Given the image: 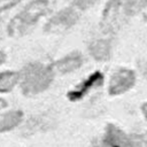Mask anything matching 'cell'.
Returning a JSON list of instances; mask_svg holds the SVG:
<instances>
[{"instance_id": "obj_1", "label": "cell", "mask_w": 147, "mask_h": 147, "mask_svg": "<svg viewBox=\"0 0 147 147\" xmlns=\"http://www.w3.org/2000/svg\"><path fill=\"white\" fill-rule=\"evenodd\" d=\"M145 7L147 0H109L102 11L100 26L103 32H115Z\"/></svg>"}, {"instance_id": "obj_2", "label": "cell", "mask_w": 147, "mask_h": 147, "mask_svg": "<svg viewBox=\"0 0 147 147\" xmlns=\"http://www.w3.org/2000/svg\"><path fill=\"white\" fill-rule=\"evenodd\" d=\"M51 11L48 0H32L18 11L8 23L7 32L10 37L24 36L34 28L37 22Z\"/></svg>"}, {"instance_id": "obj_3", "label": "cell", "mask_w": 147, "mask_h": 147, "mask_svg": "<svg viewBox=\"0 0 147 147\" xmlns=\"http://www.w3.org/2000/svg\"><path fill=\"white\" fill-rule=\"evenodd\" d=\"M53 77L54 72L51 65L39 62L26 64L20 74L22 93L32 96L44 92L51 85Z\"/></svg>"}, {"instance_id": "obj_4", "label": "cell", "mask_w": 147, "mask_h": 147, "mask_svg": "<svg viewBox=\"0 0 147 147\" xmlns=\"http://www.w3.org/2000/svg\"><path fill=\"white\" fill-rule=\"evenodd\" d=\"M100 147H147V138L129 134L118 126L108 124L99 144Z\"/></svg>"}, {"instance_id": "obj_5", "label": "cell", "mask_w": 147, "mask_h": 147, "mask_svg": "<svg viewBox=\"0 0 147 147\" xmlns=\"http://www.w3.org/2000/svg\"><path fill=\"white\" fill-rule=\"evenodd\" d=\"M79 20V13L74 7H65L55 13L45 24L48 33H60L72 28Z\"/></svg>"}, {"instance_id": "obj_6", "label": "cell", "mask_w": 147, "mask_h": 147, "mask_svg": "<svg viewBox=\"0 0 147 147\" xmlns=\"http://www.w3.org/2000/svg\"><path fill=\"white\" fill-rule=\"evenodd\" d=\"M136 83V74L134 71L126 69V68H119L111 75V78L109 80L108 91L110 95H119L129 90H131L134 86Z\"/></svg>"}, {"instance_id": "obj_7", "label": "cell", "mask_w": 147, "mask_h": 147, "mask_svg": "<svg viewBox=\"0 0 147 147\" xmlns=\"http://www.w3.org/2000/svg\"><path fill=\"white\" fill-rule=\"evenodd\" d=\"M102 82H103V75L100 71H94L86 79H84L80 84H78L74 90H71L67 94V96L71 101H78L83 99L92 88L100 86Z\"/></svg>"}, {"instance_id": "obj_8", "label": "cell", "mask_w": 147, "mask_h": 147, "mask_svg": "<svg viewBox=\"0 0 147 147\" xmlns=\"http://www.w3.org/2000/svg\"><path fill=\"white\" fill-rule=\"evenodd\" d=\"M83 64V56L79 52H72L55 62V68L61 74H70Z\"/></svg>"}, {"instance_id": "obj_9", "label": "cell", "mask_w": 147, "mask_h": 147, "mask_svg": "<svg viewBox=\"0 0 147 147\" xmlns=\"http://www.w3.org/2000/svg\"><path fill=\"white\" fill-rule=\"evenodd\" d=\"M91 56L96 61H106L109 59L111 53V45L108 39L93 40L88 46Z\"/></svg>"}, {"instance_id": "obj_10", "label": "cell", "mask_w": 147, "mask_h": 147, "mask_svg": "<svg viewBox=\"0 0 147 147\" xmlns=\"http://www.w3.org/2000/svg\"><path fill=\"white\" fill-rule=\"evenodd\" d=\"M23 121V111L10 110L0 116V132L10 131L11 129L18 126Z\"/></svg>"}, {"instance_id": "obj_11", "label": "cell", "mask_w": 147, "mask_h": 147, "mask_svg": "<svg viewBox=\"0 0 147 147\" xmlns=\"http://www.w3.org/2000/svg\"><path fill=\"white\" fill-rule=\"evenodd\" d=\"M20 80V74L16 71H1L0 72V93L10 92Z\"/></svg>"}, {"instance_id": "obj_12", "label": "cell", "mask_w": 147, "mask_h": 147, "mask_svg": "<svg viewBox=\"0 0 147 147\" xmlns=\"http://www.w3.org/2000/svg\"><path fill=\"white\" fill-rule=\"evenodd\" d=\"M99 0H70L72 7L76 9H80V10H85V9L91 8Z\"/></svg>"}, {"instance_id": "obj_13", "label": "cell", "mask_w": 147, "mask_h": 147, "mask_svg": "<svg viewBox=\"0 0 147 147\" xmlns=\"http://www.w3.org/2000/svg\"><path fill=\"white\" fill-rule=\"evenodd\" d=\"M141 111H142V114H144L145 118L147 119V102H145V103L141 106Z\"/></svg>"}, {"instance_id": "obj_14", "label": "cell", "mask_w": 147, "mask_h": 147, "mask_svg": "<svg viewBox=\"0 0 147 147\" xmlns=\"http://www.w3.org/2000/svg\"><path fill=\"white\" fill-rule=\"evenodd\" d=\"M5 61H6V54H5L3 52H1V51H0V65H1Z\"/></svg>"}, {"instance_id": "obj_15", "label": "cell", "mask_w": 147, "mask_h": 147, "mask_svg": "<svg viewBox=\"0 0 147 147\" xmlns=\"http://www.w3.org/2000/svg\"><path fill=\"white\" fill-rule=\"evenodd\" d=\"M6 107H7V102H6L3 99L0 98V109H3V108H6Z\"/></svg>"}, {"instance_id": "obj_16", "label": "cell", "mask_w": 147, "mask_h": 147, "mask_svg": "<svg viewBox=\"0 0 147 147\" xmlns=\"http://www.w3.org/2000/svg\"><path fill=\"white\" fill-rule=\"evenodd\" d=\"M0 1H5V2H10L11 5L15 3V1H18V0H0Z\"/></svg>"}]
</instances>
